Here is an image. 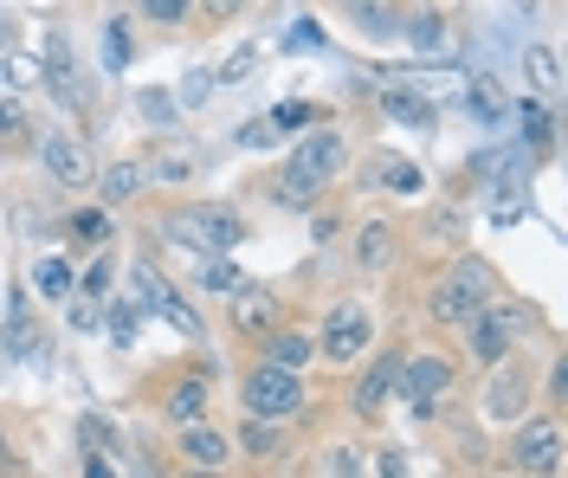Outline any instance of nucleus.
Segmentation results:
<instances>
[{
    "label": "nucleus",
    "instance_id": "473e14b6",
    "mask_svg": "<svg viewBox=\"0 0 568 478\" xmlns=\"http://www.w3.org/2000/svg\"><path fill=\"white\" fill-rule=\"evenodd\" d=\"M382 182H388L394 194H414V187H420V169H407V162H394V169L382 175Z\"/></svg>",
    "mask_w": 568,
    "mask_h": 478
},
{
    "label": "nucleus",
    "instance_id": "a18cd8bd",
    "mask_svg": "<svg viewBox=\"0 0 568 478\" xmlns=\"http://www.w3.org/2000/svg\"><path fill=\"white\" fill-rule=\"evenodd\" d=\"M187 478H220V472H213V466H194V472H187Z\"/></svg>",
    "mask_w": 568,
    "mask_h": 478
},
{
    "label": "nucleus",
    "instance_id": "393cba45",
    "mask_svg": "<svg viewBox=\"0 0 568 478\" xmlns=\"http://www.w3.org/2000/svg\"><path fill=\"white\" fill-rule=\"evenodd\" d=\"M240 446H246L252 459L278 452V420H246V427H240Z\"/></svg>",
    "mask_w": 568,
    "mask_h": 478
},
{
    "label": "nucleus",
    "instance_id": "2eb2a0df",
    "mask_svg": "<svg viewBox=\"0 0 568 478\" xmlns=\"http://www.w3.org/2000/svg\"><path fill=\"white\" fill-rule=\"evenodd\" d=\"M394 253H400V233H394L388 221H368L355 233V265H362V272H388Z\"/></svg>",
    "mask_w": 568,
    "mask_h": 478
},
{
    "label": "nucleus",
    "instance_id": "0eeeda50",
    "mask_svg": "<svg viewBox=\"0 0 568 478\" xmlns=\"http://www.w3.org/2000/svg\"><path fill=\"white\" fill-rule=\"evenodd\" d=\"M446 382H453V363H446V356H433V349L400 356V375H394V388H400V401H407L414 420H433V395H439Z\"/></svg>",
    "mask_w": 568,
    "mask_h": 478
},
{
    "label": "nucleus",
    "instance_id": "412c9836",
    "mask_svg": "<svg viewBox=\"0 0 568 478\" xmlns=\"http://www.w3.org/2000/svg\"><path fill=\"white\" fill-rule=\"evenodd\" d=\"M272 201H278L284 214H311V207H317V187L297 182L291 169H278V175H272Z\"/></svg>",
    "mask_w": 568,
    "mask_h": 478
},
{
    "label": "nucleus",
    "instance_id": "5701e85b",
    "mask_svg": "<svg viewBox=\"0 0 568 478\" xmlns=\"http://www.w3.org/2000/svg\"><path fill=\"white\" fill-rule=\"evenodd\" d=\"M465 111H478V116H504V84L497 78H465Z\"/></svg>",
    "mask_w": 568,
    "mask_h": 478
},
{
    "label": "nucleus",
    "instance_id": "f8f14e48",
    "mask_svg": "<svg viewBox=\"0 0 568 478\" xmlns=\"http://www.w3.org/2000/svg\"><path fill=\"white\" fill-rule=\"evenodd\" d=\"M258 363H272V368H297L304 363H317V336H304V330H272V336H258Z\"/></svg>",
    "mask_w": 568,
    "mask_h": 478
},
{
    "label": "nucleus",
    "instance_id": "423d86ee",
    "mask_svg": "<svg viewBox=\"0 0 568 478\" xmlns=\"http://www.w3.org/2000/svg\"><path fill=\"white\" fill-rule=\"evenodd\" d=\"M162 233H169V240H181V246H194V258H213V253H233V246L246 240V221L201 207V214H175Z\"/></svg>",
    "mask_w": 568,
    "mask_h": 478
},
{
    "label": "nucleus",
    "instance_id": "dca6fc26",
    "mask_svg": "<svg viewBox=\"0 0 568 478\" xmlns=\"http://www.w3.org/2000/svg\"><path fill=\"white\" fill-rule=\"evenodd\" d=\"M155 182V175H149V162H136V155H123V162H110L104 175H98V187H104V201L110 207H123V201H136L142 187Z\"/></svg>",
    "mask_w": 568,
    "mask_h": 478
},
{
    "label": "nucleus",
    "instance_id": "a878e982",
    "mask_svg": "<svg viewBox=\"0 0 568 478\" xmlns=\"http://www.w3.org/2000/svg\"><path fill=\"white\" fill-rule=\"evenodd\" d=\"M252 72H258V45H240V52L213 72V84H240V78H252Z\"/></svg>",
    "mask_w": 568,
    "mask_h": 478
},
{
    "label": "nucleus",
    "instance_id": "20e7f679",
    "mask_svg": "<svg viewBox=\"0 0 568 478\" xmlns=\"http://www.w3.org/2000/svg\"><path fill=\"white\" fill-rule=\"evenodd\" d=\"M343 162H349V143H343V130H329V123H311V130H304V143L291 149V162H284V169H291L297 182H311V187L323 194V187L343 175Z\"/></svg>",
    "mask_w": 568,
    "mask_h": 478
},
{
    "label": "nucleus",
    "instance_id": "9d476101",
    "mask_svg": "<svg viewBox=\"0 0 568 478\" xmlns=\"http://www.w3.org/2000/svg\"><path fill=\"white\" fill-rule=\"evenodd\" d=\"M39 162H45V175H59L65 187H84V182H98V169H91V155H84V143H78L71 130H45V136H39Z\"/></svg>",
    "mask_w": 568,
    "mask_h": 478
},
{
    "label": "nucleus",
    "instance_id": "58836bf2",
    "mask_svg": "<svg viewBox=\"0 0 568 478\" xmlns=\"http://www.w3.org/2000/svg\"><path fill=\"white\" fill-rule=\"evenodd\" d=\"M414 39H420V45H433V52L446 45V33H439V20H433V13H426V20H414Z\"/></svg>",
    "mask_w": 568,
    "mask_h": 478
},
{
    "label": "nucleus",
    "instance_id": "aec40b11",
    "mask_svg": "<svg viewBox=\"0 0 568 478\" xmlns=\"http://www.w3.org/2000/svg\"><path fill=\"white\" fill-rule=\"evenodd\" d=\"M382 111H388L394 123H407V130H433V104H426V98H414L407 84H394L388 98H382Z\"/></svg>",
    "mask_w": 568,
    "mask_h": 478
},
{
    "label": "nucleus",
    "instance_id": "f03ea898",
    "mask_svg": "<svg viewBox=\"0 0 568 478\" xmlns=\"http://www.w3.org/2000/svg\"><path fill=\"white\" fill-rule=\"evenodd\" d=\"M465 336H471V356L485 368H497V363H510V343L530 330V304H510V297H485L471 317L459 324Z\"/></svg>",
    "mask_w": 568,
    "mask_h": 478
},
{
    "label": "nucleus",
    "instance_id": "bb28decb",
    "mask_svg": "<svg viewBox=\"0 0 568 478\" xmlns=\"http://www.w3.org/2000/svg\"><path fill=\"white\" fill-rule=\"evenodd\" d=\"M142 13H149L155 27H181V20L194 13V0H142Z\"/></svg>",
    "mask_w": 568,
    "mask_h": 478
},
{
    "label": "nucleus",
    "instance_id": "c85d7f7f",
    "mask_svg": "<svg viewBox=\"0 0 568 478\" xmlns=\"http://www.w3.org/2000/svg\"><path fill=\"white\" fill-rule=\"evenodd\" d=\"M530 72L542 78V91H562V65H556V45H536V52H530Z\"/></svg>",
    "mask_w": 568,
    "mask_h": 478
},
{
    "label": "nucleus",
    "instance_id": "cd10ccee",
    "mask_svg": "<svg viewBox=\"0 0 568 478\" xmlns=\"http://www.w3.org/2000/svg\"><path fill=\"white\" fill-rule=\"evenodd\" d=\"M524 136H530L536 149H549V136H556V123H549V111H542V104H530V98H524Z\"/></svg>",
    "mask_w": 568,
    "mask_h": 478
},
{
    "label": "nucleus",
    "instance_id": "1a4fd4ad",
    "mask_svg": "<svg viewBox=\"0 0 568 478\" xmlns=\"http://www.w3.org/2000/svg\"><path fill=\"white\" fill-rule=\"evenodd\" d=\"M510 459H517L530 478H556L562 472V420H549V414H542V420H524Z\"/></svg>",
    "mask_w": 568,
    "mask_h": 478
},
{
    "label": "nucleus",
    "instance_id": "ea45409f",
    "mask_svg": "<svg viewBox=\"0 0 568 478\" xmlns=\"http://www.w3.org/2000/svg\"><path fill=\"white\" fill-rule=\"evenodd\" d=\"M291 45H323V27H311V20H304V27H291Z\"/></svg>",
    "mask_w": 568,
    "mask_h": 478
},
{
    "label": "nucleus",
    "instance_id": "7c9ffc66",
    "mask_svg": "<svg viewBox=\"0 0 568 478\" xmlns=\"http://www.w3.org/2000/svg\"><path fill=\"white\" fill-rule=\"evenodd\" d=\"M278 143V123L272 116H252L246 130H240V149H272Z\"/></svg>",
    "mask_w": 568,
    "mask_h": 478
},
{
    "label": "nucleus",
    "instance_id": "9b49d317",
    "mask_svg": "<svg viewBox=\"0 0 568 478\" xmlns=\"http://www.w3.org/2000/svg\"><path fill=\"white\" fill-rule=\"evenodd\" d=\"M278 317H284V304H278V292H265V285H240L233 292V330L240 336H272L278 330Z\"/></svg>",
    "mask_w": 568,
    "mask_h": 478
},
{
    "label": "nucleus",
    "instance_id": "c9c22d12",
    "mask_svg": "<svg viewBox=\"0 0 568 478\" xmlns=\"http://www.w3.org/2000/svg\"><path fill=\"white\" fill-rule=\"evenodd\" d=\"M20 130H27V111L7 98V104H0V136H20Z\"/></svg>",
    "mask_w": 568,
    "mask_h": 478
},
{
    "label": "nucleus",
    "instance_id": "6ab92c4d",
    "mask_svg": "<svg viewBox=\"0 0 568 478\" xmlns=\"http://www.w3.org/2000/svg\"><path fill=\"white\" fill-rule=\"evenodd\" d=\"M497 368H504V363H497ZM510 407H530V375H517V368H504V375H497V388L485 395V414H491V420H510Z\"/></svg>",
    "mask_w": 568,
    "mask_h": 478
},
{
    "label": "nucleus",
    "instance_id": "c756f323",
    "mask_svg": "<svg viewBox=\"0 0 568 478\" xmlns=\"http://www.w3.org/2000/svg\"><path fill=\"white\" fill-rule=\"evenodd\" d=\"M272 123H278V130H311V123H317V111H311L304 98H291V104H278V111H272Z\"/></svg>",
    "mask_w": 568,
    "mask_h": 478
},
{
    "label": "nucleus",
    "instance_id": "4468645a",
    "mask_svg": "<svg viewBox=\"0 0 568 478\" xmlns=\"http://www.w3.org/2000/svg\"><path fill=\"white\" fill-rule=\"evenodd\" d=\"M162 420H175V427L207 420V382H201V375H181L175 388L162 395Z\"/></svg>",
    "mask_w": 568,
    "mask_h": 478
},
{
    "label": "nucleus",
    "instance_id": "a19ab883",
    "mask_svg": "<svg viewBox=\"0 0 568 478\" xmlns=\"http://www.w3.org/2000/svg\"><path fill=\"white\" fill-rule=\"evenodd\" d=\"M84 478H116V472H110L104 452H84Z\"/></svg>",
    "mask_w": 568,
    "mask_h": 478
},
{
    "label": "nucleus",
    "instance_id": "49530a36",
    "mask_svg": "<svg viewBox=\"0 0 568 478\" xmlns=\"http://www.w3.org/2000/svg\"><path fill=\"white\" fill-rule=\"evenodd\" d=\"M0 52H7V27H0Z\"/></svg>",
    "mask_w": 568,
    "mask_h": 478
},
{
    "label": "nucleus",
    "instance_id": "4c0bfd02",
    "mask_svg": "<svg viewBox=\"0 0 568 478\" xmlns=\"http://www.w3.org/2000/svg\"><path fill=\"white\" fill-rule=\"evenodd\" d=\"M207 91H213V72H187V84H181V98H187V104H201Z\"/></svg>",
    "mask_w": 568,
    "mask_h": 478
},
{
    "label": "nucleus",
    "instance_id": "e433bc0d",
    "mask_svg": "<svg viewBox=\"0 0 568 478\" xmlns=\"http://www.w3.org/2000/svg\"><path fill=\"white\" fill-rule=\"evenodd\" d=\"M136 104H142V116H162V123H169V104H175V98H169V91H142Z\"/></svg>",
    "mask_w": 568,
    "mask_h": 478
},
{
    "label": "nucleus",
    "instance_id": "ddd939ff",
    "mask_svg": "<svg viewBox=\"0 0 568 478\" xmlns=\"http://www.w3.org/2000/svg\"><path fill=\"white\" fill-rule=\"evenodd\" d=\"M394 375H400V349H382V356L368 363V375L355 382V414H362V420H368V414L394 395Z\"/></svg>",
    "mask_w": 568,
    "mask_h": 478
},
{
    "label": "nucleus",
    "instance_id": "f3484780",
    "mask_svg": "<svg viewBox=\"0 0 568 478\" xmlns=\"http://www.w3.org/2000/svg\"><path fill=\"white\" fill-rule=\"evenodd\" d=\"M181 452H187L194 466H213V472H220V466L233 459V440H226L220 427H207V420H194V427H181Z\"/></svg>",
    "mask_w": 568,
    "mask_h": 478
},
{
    "label": "nucleus",
    "instance_id": "72a5a7b5",
    "mask_svg": "<svg viewBox=\"0 0 568 478\" xmlns=\"http://www.w3.org/2000/svg\"><path fill=\"white\" fill-rule=\"evenodd\" d=\"M104 292H110V258H98V265L84 272V297L98 304V297H104Z\"/></svg>",
    "mask_w": 568,
    "mask_h": 478
},
{
    "label": "nucleus",
    "instance_id": "b1692460",
    "mask_svg": "<svg viewBox=\"0 0 568 478\" xmlns=\"http://www.w3.org/2000/svg\"><path fill=\"white\" fill-rule=\"evenodd\" d=\"M130 59H136V45H130V27H123V20H110V27H104V65H110V72H123Z\"/></svg>",
    "mask_w": 568,
    "mask_h": 478
},
{
    "label": "nucleus",
    "instance_id": "2f4dec72",
    "mask_svg": "<svg viewBox=\"0 0 568 478\" xmlns=\"http://www.w3.org/2000/svg\"><path fill=\"white\" fill-rule=\"evenodd\" d=\"M110 336H116V343L136 336V304H110Z\"/></svg>",
    "mask_w": 568,
    "mask_h": 478
},
{
    "label": "nucleus",
    "instance_id": "37998d69",
    "mask_svg": "<svg viewBox=\"0 0 568 478\" xmlns=\"http://www.w3.org/2000/svg\"><path fill=\"white\" fill-rule=\"evenodd\" d=\"M201 7H207L213 20H226V13H240V7H246V0H201Z\"/></svg>",
    "mask_w": 568,
    "mask_h": 478
},
{
    "label": "nucleus",
    "instance_id": "f704fd0d",
    "mask_svg": "<svg viewBox=\"0 0 568 478\" xmlns=\"http://www.w3.org/2000/svg\"><path fill=\"white\" fill-rule=\"evenodd\" d=\"M71 233H78V240H104L110 221H104V214H78V221H71Z\"/></svg>",
    "mask_w": 568,
    "mask_h": 478
},
{
    "label": "nucleus",
    "instance_id": "a211bd4d",
    "mask_svg": "<svg viewBox=\"0 0 568 478\" xmlns=\"http://www.w3.org/2000/svg\"><path fill=\"white\" fill-rule=\"evenodd\" d=\"M71 285H78V272H71V258H59V253L33 258V292L45 297V304H65V297H71Z\"/></svg>",
    "mask_w": 568,
    "mask_h": 478
},
{
    "label": "nucleus",
    "instance_id": "4be33fe9",
    "mask_svg": "<svg viewBox=\"0 0 568 478\" xmlns=\"http://www.w3.org/2000/svg\"><path fill=\"white\" fill-rule=\"evenodd\" d=\"M194 278H201V292H240V285H246V278H240V265H233V258L226 253H213V258H201V265H194Z\"/></svg>",
    "mask_w": 568,
    "mask_h": 478
},
{
    "label": "nucleus",
    "instance_id": "39448f33",
    "mask_svg": "<svg viewBox=\"0 0 568 478\" xmlns=\"http://www.w3.org/2000/svg\"><path fill=\"white\" fill-rule=\"evenodd\" d=\"M368 343H375V317H368L362 304H336V311L323 317V330H317V356L336 363V368H349V363L368 356Z\"/></svg>",
    "mask_w": 568,
    "mask_h": 478
},
{
    "label": "nucleus",
    "instance_id": "7ed1b4c3",
    "mask_svg": "<svg viewBox=\"0 0 568 478\" xmlns=\"http://www.w3.org/2000/svg\"><path fill=\"white\" fill-rule=\"evenodd\" d=\"M240 395H246L252 420H291V414H304V382L291 368H272V363H252L246 382H240Z\"/></svg>",
    "mask_w": 568,
    "mask_h": 478
},
{
    "label": "nucleus",
    "instance_id": "79ce46f5",
    "mask_svg": "<svg viewBox=\"0 0 568 478\" xmlns=\"http://www.w3.org/2000/svg\"><path fill=\"white\" fill-rule=\"evenodd\" d=\"M382 478H407V459L400 452H382Z\"/></svg>",
    "mask_w": 568,
    "mask_h": 478
},
{
    "label": "nucleus",
    "instance_id": "c03bdc74",
    "mask_svg": "<svg viewBox=\"0 0 568 478\" xmlns=\"http://www.w3.org/2000/svg\"><path fill=\"white\" fill-rule=\"evenodd\" d=\"M13 466V446H7V427H0V472Z\"/></svg>",
    "mask_w": 568,
    "mask_h": 478
},
{
    "label": "nucleus",
    "instance_id": "6e6552de",
    "mask_svg": "<svg viewBox=\"0 0 568 478\" xmlns=\"http://www.w3.org/2000/svg\"><path fill=\"white\" fill-rule=\"evenodd\" d=\"M130 297H136V311L169 317L181 336H201V311H187V297H181L169 278H155V265H136V272H130Z\"/></svg>",
    "mask_w": 568,
    "mask_h": 478
},
{
    "label": "nucleus",
    "instance_id": "f257e3e1",
    "mask_svg": "<svg viewBox=\"0 0 568 478\" xmlns=\"http://www.w3.org/2000/svg\"><path fill=\"white\" fill-rule=\"evenodd\" d=\"M497 292V272H491V258H478V253H459L453 265H446V278L426 292V317L433 324H465L485 297Z\"/></svg>",
    "mask_w": 568,
    "mask_h": 478
}]
</instances>
